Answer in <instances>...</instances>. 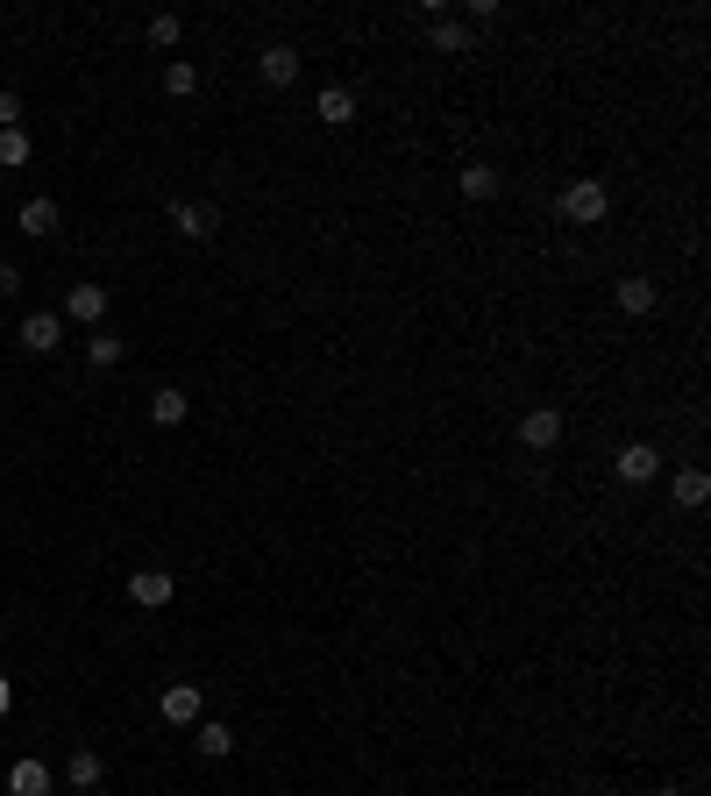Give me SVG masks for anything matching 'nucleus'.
Listing matches in <instances>:
<instances>
[{"mask_svg":"<svg viewBox=\"0 0 711 796\" xmlns=\"http://www.w3.org/2000/svg\"><path fill=\"white\" fill-rule=\"evenodd\" d=\"M520 441L534 448V456H541V448H555V441H563V413H555V405H534V413L520 419Z\"/></svg>","mask_w":711,"mask_h":796,"instance_id":"obj_6","label":"nucleus"},{"mask_svg":"<svg viewBox=\"0 0 711 796\" xmlns=\"http://www.w3.org/2000/svg\"><path fill=\"white\" fill-rule=\"evenodd\" d=\"M121 356H129V341L108 335V327H93V341H86V363H93V370H114Z\"/></svg>","mask_w":711,"mask_h":796,"instance_id":"obj_16","label":"nucleus"},{"mask_svg":"<svg viewBox=\"0 0 711 796\" xmlns=\"http://www.w3.org/2000/svg\"><path fill=\"white\" fill-rule=\"evenodd\" d=\"M0 128H22V93H0Z\"/></svg>","mask_w":711,"mask_h":796,"instance_id":"obj_24","label":"nucleus"},{"mask_svg":"<svg viewBox=\"0 0 711 796\" xmlns=\"http://www.w3.org/2000/svg\"><path fill=\"white\" fill-rule=\"evenodd\" d=\"M256 79H264V86H292L299 79V51H292V43H270V51L256 57Z\"/></svg>","mask_w":711,"mask_h":796,"instance_id":"obj_8","label":"nucleus"},{"mask_svg":"<svg viewBox=\"0 0 711 796\" xmlns=\"http://www.w3.org/2000/svg\"><path fill=\"white\" fill-rule=\"evenodd\" d=\"M604 214H612V192H604L598 178H577V186H563V221H577V228H598Z\"/></svg>","mask_w":711,"mask_h":796,"instance_id":"obj_1","label":"nucleus"},{"mask_svg":"<svg viewBox=\"0 0 711 796\" xmlns=\"http://www.w3.org/2000/svg\"><path fill=\"white\" fill-rule=\"evenodd\" d=\"M8 796H51V769H43L36 754H22L8 769Z\"/></svg>","mask_w":711,"mask_h":796,"instance_id":"obj_10","label":"nucleus"},{"mask_svg":"<svg viewBox=\"0 0 711 796\" xmlns=\"http://www.w3.org/2000/svg\"><path fill=\"white\" fill-rule=\"evenodd\" d=\"M157 711H164V726H200V683H171L157 697Z\"/></svg>","mask_w":711,"mask_h":796,"instance_id":"obj_5","label":"nucleus"},{"mask_svg":"<svg viewBox=\"0 0 711 796\" xmlns=\"http://www.w3.org/2000/svg\"><path fill=\"white\" fill-rule=\"evenodd\" d=\"M65 775H71V789H100V775H108V761L93 754V747H71V761H65Z\"/></svg>","mask_w":711,"mask_h":796,"instance_id":"obj_14","label":"nucleus"},{"mask_svg":"<svg viewBox=\"0 0 711 796\" xmlns=\"http://www.w3.org/2000/svg\"><path fill=\"white\" fill-rule=\"evenodd\" d=\"M669 498L684 505V513H698V505L711 498V477H704V470H676V477H669Z\"/></svg>","mask_w":711,"mask_h":796,"instance_id":"obj_13","label":"nucleus"},{"mask_svg":"<svg viewBox=\"0 0 711 796\" xmlns=\"http://www.w3.org/2000/svg\"><path fill=\"white\" fill-rule=\"evenodd\" d=\"M14 711V683H8V675H0V718H8Z\"/></svg>","mask_w":711,"mask_h":796,"instance_id":"obj_26","label":"nucleus"},{"mask_svg":"<svg viewBox=\"0 0 711 796\" xmlns=\"http://www.w3.org/2000/svg\"><path fill=\"white\" fill-rule=\"evenodd\" d=\"M612 470H619V484H655V477H662V448L655 441H626L612 456Z\"/></svg>","mask_w":711,"mask_h":796,"instance_id":"obj_2","label":"nucleus"},{"mask_svg":"<svg viewBox=\"0 0 711 796\" xmlns=\"http://www.w3.org/2000/svg\"><path fill=\"white\" fill-rule=\"evenodd\" d=\"M178 29H186L178 14H149V51H171V43H178Z\"/></svg>","mask_w":711,"mask_h":796,"instance_id":"obj_22","label":"nucleus"},{"mask_svg":"<svg viewBox=\"0 0 711 796\" xmlns=\"http://www.w3.org/2000/svg\"><path fill=\"white\" fill-rule=\"evenodd\" d=\"M22 235H57V200H22Z\"/></svg>","mask_w":711,"mask_h":796,"instance_id":"obj_17","label":"nucleus"},{"mask_svg":"<svg viewBox=\"0 0 711 796\" xmlns=\"http://www.w3.org/2000/svg\"><path fill=\"white\" fill-rule=\"evenodd\" d=\"M192 86H200V71H192L186 57H171V65H164V93H171V100H186Z\"/></svg>","mask_w":711,"mask_h":796,"instance_id":"obj_20","label":"nucleus"},{"mask_svg":"<svg viewBox=\"0 0 711 796\" xmlns=\"http://www.w3.org/2000/svg\"><path fill=\"white\" fill-rule=\"evenodd\" d=\"M192 747H200L207 761H229L235 754V732L221 726V718H200V726H192Z\"/></svg>","mask_w":711,"mask_h":796,"instance_id":"obj_12","label":"nucleus"},{"mask_svg":"<svg viewBox=\"0 0 711 796\" xmlns=\"http://www.w3.org/2000/svg\"><path fill=\"white\" fill-rule=\"evenodd\" d=\"M463 192H470V200H491V192H498V171H491V164H463Z\"/></svg>","mask_w":711,"mask_h":796,"instance_id":"obj_21","label":"nucleus"},{"mask_svg":"<svg viewBox=\"0 0 711 796\" xmlns=\"http://www.w3.org/2000/svg\"><path fill=\"white\" fill-rule=\"evenodd\" d=\"M313 114H321L327 128H349V122H356V93H349V86H321V100H313Z\"/></svg>","mask_w":711,"mask_h":796,"instance_id":"obj_11","label":"nucleus"},{"mask_svg":"<svg viewBox=\"0 0 711 796\" xmlns=\"http://www.w3.org/2000/svg\"><path fill=\"white\" fill-rule=\"evenodd\" d=\"M0 164H29V135L22 128H0Z\"/></svg>","mask_w":711,"mask_h":796,"instance_id":"obj_23","label":"nucleus"},{"mask_svg":"<svg viewBox=\"0 0 711 796\" xmlns=\"http://www.w3.org/2000/svg\"><path fill=\"white\" fill-rule=\"evenodd\" d=\"M129 597L143 612H164L178 597V576H171V569H135V576H129Z\"/></svg>","mask_w":711,"mask_h":796,"instance_id":"obj_3","label":"nucleus"},{"mask_svg":"<svg viewBox=\"0 0 711 796\" xmlns=\"http://www.w3.org/2000/svg\"><path fill=\"white\" fill-rule=\"evenodd\" d=\"M662 796H676V789H662Z\"/></svg>","mask_w":711,"mask_h":796,"instance_id":"obj_27","label":"nucleus"},{"mask_svg":"<svg viewBox=\"0 0 711 796\" xmlns=\"http://www.w3.org/2000/svg\"><path fill=\"white\" fill-rule=\"evenodd\" d=\"M65 341V313H22V349L29 356H51Z\"/></svg>","mask_w":711,"mask_h":796,"instance_id":"obj_4","label":"nucleus"},{"mask_svg":"<svg viewBox=\"0 0 711 796\" xmlns=\"http://www.w3.org/2000/svg\"><path fill=\"white\" fill-rule=\"evenodd\" d=\"M171 228L186 235V243H207V235H214V206H200V200H171Z\"/></svg>","mask_w":711,"mask_h":796,"instance_id":"obj_9","label":"nucleus"},{"mask_svg":"<svg viewBox=\"0 0 711 796\" xmlns=\"http://www.w3.org/2000/svg\"><path fill=\"white\" fill-rule=\"evenodd\" d=\"M434 51H448V57H463L470 51V29L456 22V14H434Z\"/></svg>","mask_w":711,"mask_h":796,"instance_id":"obj_19","label":"nucleus"},{"mask_svg":"<svg viewBox=\"0 0 711 796\" xmlns=\"http://www.w3.org/2000/svg\"><path fill=\"white\" fill-rule=\"evenodd\" d=\"M14 292H22V270H14V264H0V299H14Z\"/></svg>","mask_w":711,"mask_h":796,"instance_id":"obj_25","label":"nucleus"},{"mask_svg":"<svg viewBox=\"0 0 711 796\" xmlns=\"http://www.w3.org/2000/svg\"><path fill=\"white\" fill-rule=\"evenodd\" d=\"M65 321H108V284H71L65 292Z\"/></svg>","mask_w":711,"mask_h":796,"instance_id":"obj_7","label":"nucleus"},{"mask_svg":"<svg viewBox=\"0 0 711 796\" xmlns=\"http://www.w3.org/2000/svg\"><path fill=\"white\" fill-rule=\"evenodd\" d=\"M612 299H619V313H655V278H619Z\"/></svg>","mask_w":711,"mask_h":796,"instance_id":"obj_15","label":"nucleus"},{"mask_svg":"<svg viewBox=\"0 0 711 796\" xmlns=\"http://www.w3.org/2000/svg\"><path fill=\"white\" fill-rule=\"evenodd\" d=\"M186 392H171V384H164V392H149V419H157V427H178V419H186Z\"/></svg>","mask_w":711,"mask_h":796,"instance_id":"obj_18","label":"nucleus"}]
</instances>
